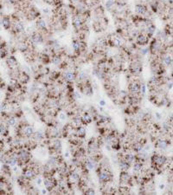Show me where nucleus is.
<instances>
[{"label": "nucleus", "instance_id": "f257e3e1", "mask_svg": "<svg viewBox=\"0 0 173 195\" xmlns=\"http://www.w3.org/2000/svg\"><path fill=\"white\" fill-rule=\"evenodd\" d=\"M83 23H84V20L82 19V14H77L74 16L72 19V24L76 30H81L83 25Z\"/></svg>", "mask_w": 173, "mask_h": 195}, {"label": "nucleus", "instance_id": "f03ea898", "mask_svg": "<svg viewBox=\"0 0 173 195\" xmlns=\"http://www.w3.org/2000/svg\"><path fill=\"white\" fill-rule=\"evenodd\" d=\"M149 36L148 35H146L144 33H140L137 36L136 38V43L138 45H141V46H144L146 44H147L149 42Z\"/></svg>", "mask_w": 173, "mask_h": 195}, {"label": "nucleus", "instance_id": "7ed1b4c3", "mask_svg": "<svg viewBox=\"0 0 173 195\" xmlns=\"http://www.w3.org/2000/svg\"><path fill=\"white\" fill-rule=\"evenodd\" d=\"M12 28L13 31L17 34H19V33H22L24 32L25 30V25L23 23L19 22V21H17L16 23H14V25H12Z\"/></svg>", "mask_w": 173, "mask_h": 195}, {"label": "nucleus", "instance_id": "20e7f679", "mask_svg": "<svg viewBox=\"0 0 173 195\" xmlns=\"http://www.w3.org/2000/svg\"><path fill=\"white\" fill-rule=\"evenodd\" d=\"M1 24L5 30H10L12 25V21L9 16H4L1 20Z\"/></svg>", "mask_w": 173, "mask_h": 195}, {"label": "nucleus", "instance_id": "39448f33", "mask_svg": "<svg viewBox=\"0 0 173 195\" xmlns=\"http://www.w3.org/2000/svg\"><path fill=\"white\" fill-rule=\"evenodd\" d=\"M135 12L137 14L141 15V16H145L146 13L148 12V9L145 4H138L135 5Z\"/></svg>", "mask_w": 173, "mask_h": 195}, {"label": "nucleus", "instance_id": "423d86ee", "mask_svg": "<svg viewBox=\"0 0 173 195\" xmlns=\"http://www.w3.org/2000/svg\"><path fill=\"white\" fill-rule=\"evenodd\" d=\"M161 48H162V43L159 40L155 39L151 44V51L152 53H157V52L160 51Z\"/></svg>", "mask_w": 173, "mask_h": 195}, {"label": "nucleus", "instance_id": "0eeeda50", "mask_svg": "<svg viewBox=\"0 0 173 195\" xmlns=\"http://www.w3.org/2000/svg\"><path fill=\"white\" fill-rule=\"evenodd\" d=\"M31 41L33 43H36V44H41L43 43V37L37 33V32H34L32 35H31Z\"/></svg>", "mask_w": 173, "mask_h": 195}, {"label": "nucleus", "instance_id": "6e6552de", "mask_svg": "<svg viewBox=\"0 0 173 195\" xmlns=\"http://www.w3.org/2000/svg\"><path fill=\"white\" fill-rule=\"evenodd\" d=\"M6 63H7V65H8L11 69H13V68H15V67L17 65V59H16L15 57L10 56V57H8L7 59H6Z\"/></svg>", "mask_w": 173, "mask_h": 195}, {"label": "nucleus", "instance_id": "1a4fd4ad", "mask_svg": "<svg viewBox=\"0 0 173 195\" xmlns=\"http://www.w3.org/2000/svg\"><path fill=\"white\" fill-rule=\"evenodd\" d=\"M110 178V173L107 171H102L99 173V179L100 181H108Z\"/></svg>", "mask_w": 173, "mask_h": 195}, {"label": "nucleus", "instance_id": "9d476101", "mask_svg": "<svg viewBox=\"0 0 173 195\" xmlns=\"http://www.w3.org/2000/svg\"><path fill=\"white\" fill-rule=\"evenodd\" d=\"M36 25H37V29H39V30H45L46 26H47V23L43 18H38L37 20Z\"/></svg>", "mask_w": 173, "mask_h": 195}, {"label": "nucleus", "instance_id": "9b49d317", "mask_svg": "<svg viewBox=\"0 0 173 195\" xmlns=\"http://www.w3.org/2000/svg\"><path fill=\"white\" fill-rule=\"evenodd\" d=\"M115 4H116V1H115V0H107L106 3H105V7H106L107 10L111 11V10L113 9Z\"/></svg>", "mask_w": 173, "mask_h": 195}, {"label": "nucleus", "instance_id": "f8f14e48", "mask_svg": "<svg viewBox=\"0 0 173 195\" xmlns=\"http://www.w3.org/2000/svg\"><path fill=\"white\" fill-rule=\"evenodd\" d=\"M72 47L75 52H80V41L79 40H74L72 43Z\"/></svg>", "mask_w": 173, "mask_h": 195}, {"label": "nucleus", "instance_id": "ddd939ff", "mask_svg": "<svg viewBox=\"0 0 173 195\" xmlns=\"http://www.w3.org/2000/svg\"><path fill=\"white\" fill-rule=\"evenodd\" d=\"M18 49L22 52H25L28 49V44L25 42H20L18 43Z\"/></svg>", "mask_w": 173, "mask_h": 195}, {"label": "nucleus", "instance_id": "4468645a", "mask_svg": "<svg viewBox=\"0 0 173 195\" xmlns=\"http://www.w3.org/2000/svg\"><path fill=\"white\" fill-rule=\"evenodd\" d=\"M130 90L133 93H138L140 90V86L138 83H133L130 85Z\"/></svg>", "mask_w": 173, "mask_h": 195}, {"label": "nucleus", "instance_id": "2eb2a0df", "mask_svg": "<svg viewBox=\"0 0 173 195\" xmlns=\"http://www.w3.org/2000/svg\"><path fill=\"white\" fill-rule=\"evenodd\" d=\"M112 43H113V45H114L115 47H120V46H122V44H123L121 39L119 38V37H114L113 40H112Z\"/></svg>", "mask_w": 173, "mask_h": 195}, {"label": "nucleus", "instance_id": "dca6fc26", "mask_svg": "<svg viewBox=\"0 0 173 195\" xmlns=\"http://www.w3.org/2000/svg\"><path fill=\"white\" fill-rule=\"evenodd\" d=\"M64 78L67 80V81H73L74 79V74L72 73V72H66L64 74Z\"/></svg>", "mask_w": 173, "mask_h": 195}, {"label": "nucleus", "instance_id": "f3484780", "mask_svg": "<svg viewBox=\"0 0 173 195\" xmlns=\"http://www.w3.org/2000/svg\"><path fill=\"white\" fill-rule=\"evenodd\" d=\"M25 175L26 178L31 179V178H33L35 176V173H34V171L31 170V169H28V170H26L25 172Z\"/></svg>", "mask_w": 173, "mask_h": 195}, {"label": "nucleus", "instance_id": "a211bd4d", "mask_svg": "<svg viewBox=\"0 0 173 195\" xmlns=\"http://www.w3.org/2000/svg\"><path fill=\"white\" fill-rule=\"evenodd\" d=\"M25 133L26 136L30 137V136H31L32 134H34V129H33V128H31V127H27V128H25Z\"/></svg>", "mask_w": 173, "mask_h": 195}, {"label": "nucleus", "instance_id": "6ab92c4d", "mask_svg": "<svg viewBox=\"0 0 173 195\" xmlns=\"http://www.w3.org/2000/svg\"><path fill=\"white\" fill-rule=\"evenodd\" d=\"M0 134L2 135H6L8 134V129L4 124H0Z\"/></svg>", "mask_w": 173, "mask_h": 195}, {"label": "nucleus", "instance_id": "aec40b11", "mask_svg": "<svg viewBox=\"0 0 173 195\" xmlns=\"http://www.w3.org/2000/svg\"><path fill=\"white\" fill-rule=\"evenodd\" d=\"M166 160V158L164 157V156H157L156 158V163L159 164V165H163Z\"/></svg>", "mask_w": 173, "mask_h": 195}, {"label": "nucleus", "instance_id": "412c9836", "mask_svg": "<svg viewBox=\"0 0 173 195\" xmlns=\"http://www.w3.org/2000/svg\"><path fill=\"white\" fill-rule=\"evenodd\" d=\"M129 167H130V164H129L128 162L123 161V162L120 163V168H121V170H124V171L128 170Z\"/></svg>", "mask_w": 173, "mask_h": 195}, {"label": "nucleus", "instance_id": "4be33fe9", "mask_svg": "<svg viewBox=\"0 0 173 195\" xmlns=\"http://www.w3.org/2000/svg\"><path fill=\"white\" fill-rule=\"evenodd\" d=\"M19 157H20L21 159H23V160L28 159V158H29V154H28L26 151H21V152L19 153Z\"/></svg>", "mask_w": 173, "mask_h": 195}, {"label": "nucleus", "instance_id": "5701e85b", "mask_svg": "<svg viewBox=\"0 0 173 195\" xmlns=\"http://www.w3.org/2000/svg\"><path fill=\"white\" fill-rule=\"evenodd\" d=\"M134 155L133 154H127L126 156H125V161L126 162H128L129 164H131L132 162H133L134 161Z\"/></svg>", "mask_w": 173, "mask_h": 195}, {"label": "nucleus", "instance_id": "b1692460", "mask_svg": "<svg viewBox=\"0 0 173 195\" xmlns=\"http://www.w3.org/2000/svg\"><path fill=\"white\" fill-rule=\"evenodd\" d=\"M52 62L55 64V65H58L61 63V57L59 56H55L52 57Z\"/></svg>", "mask_w": 173, "mask_h": 195}, {"label": "nucleus", "instance_id": "393cba45", "mask_svg": "<svg viewBox=\"0 0 173 195\" xmlns=\"http://www.w3.org/2000/svg\"><path fill=\"white\" fill-rule=\"evenodd\" d=\"M164 62L166 65H170L172 62V58L171 56H165L164 58Z\"/></svg>", "mask_w": 173, "mask_h": 195}, {"label": "nucleus", "instance_id": "a878e982", "mask_svg": "<svg viewBox=\"0 0 173 195\" xmlns=\"http://www.w3.org/2000/svg\"><path fill=\"white\" fill-rule=\"evenodd\" d=\"M78 134H79L81 137L85 136V134H86V129H85L84 128H82V127L79 128V129H78Z\"/></svg>", "mask_w": 173, "mask_h": 195}, {"label": "nucleus", "instance_id": "bb28decb", "mask_svg": "<svg viewBox=\"0 0 173 195\" xmlns=\"http://www.w3.org/2000/svg\"><path fill=\"white\" fill-rule=\"evenodd\" d=\"M35 138L37 140H43V134L40 131H37L35 133Z\"/></svg>", "mask_w": 173, "mask_h": 195}, {"label": "nucleus", "instance_id": "cd10ccee", "mask_svg": "<svg viewBox=\"0 0 173 195\" xmlns=\"http://www.w3.org/2000/svg\"><path fill=\"white\" fill-rule=\"evenodd\" d=\"M7 123H8V125H9V126H12V127H13V126L16 124V119H15V118H13V117H11V118H9V119H8Z\"/></svg>", "mask_w": 173, "mask_h": 195}, {"label": "nucleus", "instance_id": "c85d7f7f", "mask_svg": "<svg viewBox=\"0 0 173 195\" xmlns=\"http://www.w3.org/2000/svg\"><path fill=\"white\" fill-rule=\"evenodd\" d=\"M44 184H45V186L47 188H50V187H53V182L50 181V180H45L44 181Z\"/></svg>", "mask_w": 173, "mask_h": 195}, {"label": "nucleus", "instance_id": "c756f323", "mask_svg": "<svg viewBox=\"0 0 173 195\" xmlns=\"http://www.w3.org/2000/svg\"><path fill=\"white\" fill-rule=\"evenodd\" d=\"M86 167L89 168V169H93L94 167V162L93 160H88L87 163H86Z\"/></svg>", "mask_w": 173, "mask_h": 195}, {"label": "nucleus", "instance_id": "7c9ffc66", "mask_svg": "<svg viewBox=\"0 0 173 195\" xmlns=\"http://www.w3.org/2000/svg\"><path fill=\"white\" fill-rule=\"evenodd\" d=\"M54 145H55V148H56V149H59V148H61V145H62V143H61V141H59V140H56V141H55V143H54Z\"/></svg>", "mask_w": 173, "mask_h": 195}, {"label": "nucleus", "instance_id": "2f4dec72", "mask_svg": "<svg viewBox=\"0 0 173 195\" xmlns=\"http://www.w3.org/2000/svg\"><path fill=\"white\" fill-rule=\"evenodd\" d=\"M159 147L162 148V149H165L166 148V146H167V144H166V142L165 141H159Z\"/></svg>", "mask_w": 173, "mask_h": 195}, {"label": "nucleus", "instance_id": "473e14b6", "mask_svg": "<svg viewBox=\"0 0 173 195\" xmlns=\"http://www.w3.org/2000/svg\"><path fill=\"white\" fill-rule=\"evenodd\" d=\"M86 194H90V195L95 194V191H94L93 188H88V189L86 190Z\"/></svg>", "mask_w": 173, "mask_h": 195}, {"label": "nucleus", "instance_id": "72a5a7b5", "mask_svg": "<svg viewBox=\"0 0 173 195\" xmlns=\"http://www.w3.org/2000/svg\"><path fill=\"white\" fill-rule=\"evenodd\" d=\"M71 177L73 178L74 181H78V180H79V175H78V173H73L71 174Z\"/></svg>", "mask_w": 173, "mask_h": 195}, {"label": "nucleus", "instance_id": "f704fd0d", "mask_svg": "<svg viewBox=\"0 0 173 195\" xmlns=\"http://www.w3.org/2000/svg\"><path fill=\"white\" fill-rule=\"evenodd\" d=\"M140 168H141V165L140 164H135L134 165V171L138 172V171L140 170Z\"/></svg>", "mask_w": 173, "mask_h": 195}, {"label": "nucleus", "instance_id": "c9c22d12", "mask_svg": "<svg viewBox=\"0 0 173 195\" xmlns=\"http://www.w3.org/2000/svg\"><path fill=\"white\" fill-rule=\"evenodd\" d=\"M86 78V74L84 73V72H81V73L80 74V79H85Z\"/></svg>", "mask_w": 173, "mask_h": 195}, {"label": "nucleus", "instance_id": "e433bc0d", "mask_svg": "<svg viewBox=\"0 0 173 195\" xmlns=\"http://www.w3.org/2000/svg\"><path fill=\"white\" fill-rule=\"evenodd\" d=\"M59 117H60V119H61V120H65V118H66V115H65V114H63V113H61V114H60V115H59Z\"/></svg>", "mask_w": 173, "mask_h": 195}, {"label": "nucleus", "instance_id": "4c0bfd02", "mask_svg": "<svg viewBox=\"0 0 173 195\" xmlns=\"http://www.w3.org/2000/svg\"><path fill=\"white\" fill-rule=\"evenodd\" d=\"M43 13H45V14H49V13L50 12L49 8H44V9H43Z\"/></svg>", "mask_w": 173, "mask_h": 195}, {"label": "nucleus", "instance_id": "58836bf2", "mask_svg": "<svg viewBox=\"0 0 173 195\" xmlns=\"http://www.w3.org/2000/svg\"><path fill=\"white\" fill-rule=\"evenodd\" d=\"M99 105H100V106H102V107H104V106L106 105V101H105L104 100L99 101Z\"/></svg>", "mask_w": 173, "mask_h": 195}, {"label": "nucleus", "instance_id": "ea45409f", "mask_svg": "<svg viewBox=\"0 0 173 195\" xmlns=\"http://www.w3.org/2000/svg\"><path fill=\"white\" fill-rule=\"evenodd\" d=\"M85 120H86L87 122H91V119H90V116H89V115H85Z\"/></svg>", "mask_w": 173, "mask_h": 195}, {"label": "nucleus", "instance_id": "a19ab883", "mask_svg": "<svg viewBox=\"0 0 173 195\" xmlns=\"http://www.w3.org/2000/svg\"><path fill=\"white\" fill-rule=\"evenodd\" d=\"M147 52H148V49H142V50H141V53H142L143 55L146 54Z\"/></svg>", "mask_w": 173, "mask_h": 195}, {"label": "nucleus", "instance_id": "79ce46f5", "mask_svg": "<svg viewBox=\"0 0 173 195\" xmlns=\"http://www.w3.org/2000/svg\"><path fill=\"white\" fill-rule=\"evenodd\" d=\"M6 109V104L5 103H3L2 105H1V110H4Z\"/></svg>", "mask_w": 173, "mask_h": 195}, {"label": "nucleus", "instance_id": "37998d69", "mask_svg": "<svg viewBox=\"0 0 173 195\" xmlns=\"http://www.w3.org/2000/svg\"><path fill=\"white\" fill-rule=\"evenodd\" d=\"M3 189H4V184L2 181H0V192H2Z\"/></svg>", "mask_w": 173, "mask_h": 195}, {"label": "nucleus", "instance_id": "c03bdc74", "mask_svg": "<svg viewBox=\"0 0 173 195\" xmlns=\"http://www.w3.org/2000/svg\"><path fill=\"white\" fill-rule=\"evenodd\" d=\"M74 95H75V96H76V98H78V99H81V96H80V95H79V93H78V92H77V91H76V92H74Z\"/></svg>", "mask_w": 173, "mask_h": 195}, {"label": "nucleus", "instance_id": "a18cd8bd", "mask_svg": "<svg viewBox=\"0 0 173 195\" xmlns=\"http://www.w3.org/2000/svg\"><path fill=\"white\" fill-rule=\"evenodd\" d=\"M37 185H41V184H42V180H41V179H38L37 181Z\"/></svg>", "mask_w": 173, "mask_h": 195}, {"label": "nucleus", "instance_id": "49530a36", "mask_svg": "<svg viewBox=\"0 0 173 195\" xmlns=\"http://www.w3.org/2000/svg\"><path fill=\"white\" fill-rule=\"evenodd\" d=\"M142 92H143V93H145V92H146V86L145 85L142 86Z\"/></svg>", "mask_w": 173, "mask_h": 195}, {"label": "nucleus", "instance_id": "de8ad7c7", "mask_svg": "<svg viewBox=\"0 0 173 195\" xmlns=\"http://www.w3.org/2000/svg\"><path fill=\"white\" fill-rule=\"evenodd\" d=\"M42 193H43V194H46V193H47V191H46V190H45V189H43V191H42Z\"/></svg>", "mask_w": 173, "mask_h": 195}, {"label": "nucleus", "instance_id": "09e8293b", "mask_svg": "<svg viewBox=\"0 0 173 195\" xmlns=\"http://www.w3.org/2000/svg\"><path fill=\"white\" fill-rule=\"evenodd\" d=\"M1 13H2V5L0 4V15H1Z\"/></svg>", "mask_w": 173, "mask_h": 195}, {"label": "nucleus", "instance_id": "8fccbe9b", "mask_svg": "<svg viewBox=\"0 0 173 195\" xmlns=\"http://www.w3.org/2000/svg\"><path fill=\"white\" fill-rule=\"evenodd\" d=\"M68 155H69V154H68V153L65 154V156H66V157H68Z\"/></svg>", "mask_w": 173, "mask_h": 195}, {"label": "nucleus", "instance_id": "3c124183", "mask_svg": "<svg viewBox=\"0 0 173 195\" xmlns=\"http://www.w3.org/2000/svg\"><path fill=\"white\" fill-rule=\"evenodd\" d=\"M160 188H161V189H163V188H164V186H163V185H161Z\"/></svg>", "mask_w": 173, "mask_h": 195}, {"label": "nucleus", "instance_id": "603ef678", "mask_svg": "<svg viewBox=\"0 0 173 195\" xmlns=\"http://www.w3.org/2000/svg\"><path fill=\"white\" fill-rule=\"evenodd\" d=\"M172 121H173V114H172Z\"/></svg>", "mask_w": 173, "mask_h": 195}]
</instances>
